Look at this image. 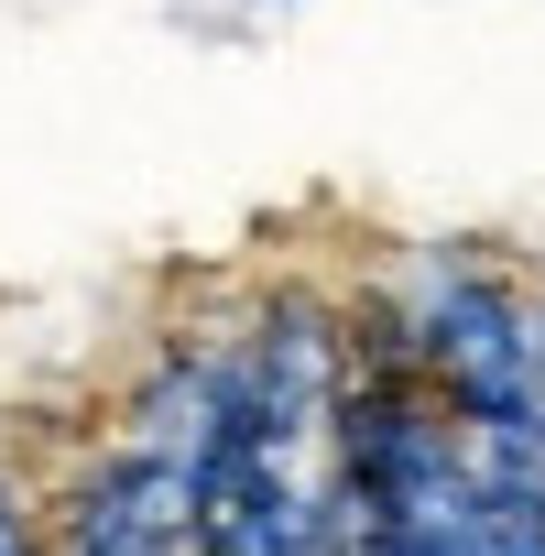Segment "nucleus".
Returning <instances> with one entry per match:
<instances>
[{"label": "nucleus", "mask_w": 545, "mask_h": 556, "mask_svg": "<svg viewBox=\"0 0 545 556\" xmlns=\"http://www.w3.org/2000/svg\"><path fill=\"white\" fill-rule=\"evenodd\" d=\"M339 404H350V295L262 285L218 328L197 480L207 556H339Z\"/></svg>", "instance_id": "obj_1"}, {"label": "nucleus", "mask_w": 545, "mask_h": 556, "mask_svg": "<svg viewBox=\"0 0 545 556\" xmlns=\"http://www.w3.org/2000/svg\"><path fill=\"white\" fill-rule=\"evenodd\" d=\"M404 361L426 371V393L458 415V426H502V415H534V285L491 251H415L393 285H360Z\"/></svg>", "instance_id": "obj_2"}, {"label": "nucleus", "mask_w": 545, "mask_h": 556, "mask_svg": "<svg viewBox=\"0 0 545 556\" xmlns=\"http://www.w3.org/2000/svg\"><path fill=\"white\" fill-rule=\"evenodd\" d=\"M534 426H545V285H534Z\"/></svg>", "instance_id": "obj_3"}]
</instances>
